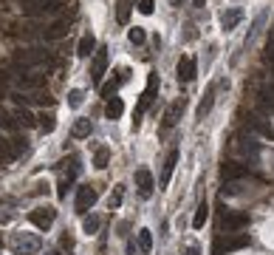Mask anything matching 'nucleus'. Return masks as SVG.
Segmentation results:
<instances>
[{"label": "nucleus", "instance_id": "obj_36", "mask_svg": "<svg viewBox=\"0 0 274 255\" xmlns=\"http://www.w3.org/2000/svg\"><path fill=\"white\" fill-rule=\"evenodd\" d=\"M116 88H119V82H108V85H102V96H108V99H110V96H113L116 94Z\"/></svg>", "mask_w": 274, "mask_h": 255}, {"label": "nucleus", "instance_id": "obj_35", "mask_svg": "<svg viewBox=\"0 0 274 255\" xmlns=\"http://www.w3.org/2000/svg\"><path fill=\"white\" fill-rule=\"evenodd\" d=\"M266 60H269V65H272V74H274V34L269 37V48H266Z\"/></svg>", "mask_w": 274, "mask_h": 255}, {"label": "nucleus", "instance_id": "obj_18", "mask_svg": "<svg viewBox=\"0 0 274 255\" xmlns=\"http://www.w3.org/2000/svg\"><path fill=\"white\" fill-rule=\"evenodd\" d=\"M212 102H215V88H209V91L204 94V99L198 105V119H204V116L212 111Z\"/></svg>", "mask_w": 274, "mask_h": 255}, {"label": "nucleus", "instance_id": "obj_27", "mask_svg": "<svg viewBox=\"0 0 274 255\" xmlns=\"http://www.w3.org/2000/svg\"><path fill=\"white\" fill-rule=\"evenodd\" d=\"M108 162H110V151H108V148H99V151H96V156H93V164H96L99 170H105V167H108Z\"/></svg>", "mask_w": 274, "mask_h": 255}, {"label": "nucleus", "instance_id": "obj_26", "mask_svg": "<svg viewBox=\"0 0 274 255\" xmlns=\"http://www.w3.org/2000/svg\"><path fill=\"white\" fill-rule=\"evenodd\" d=\"M40 128H43L46 133H51V130L57 128V116L51 114V111H48V114H40Z\"/></svg>", "mask_w": 274, "mask_h": 255}, {"label": "nucleus", "instance_id": "obj_11", "mask_svg": "<svg viewBox=\"0 0 274 255\" xmlns=\"http://www.w3.org/2000/svg\"><path fill=\"white\" fill-rule=\"evenodd\" d=\"M240 247H249V235H235V238H220V241L215 244L218 253H223V250H240Z\"/></svg>", "mask_w": 274, "mask_h": 255}, {"label": "nucleus", "instance_id": "obj_28", "mask_svg": "<svg viewBox=\"0 0 274 255\" xmlns=\"http://www.w3.org/2000/svg\"><path fill=\"white\" fill-rule=\"evenodd\" d=\"M127 37H130V43H133V46H141V43H144V40H147V34H144V29H130V32H127Z\"/></svg>", "mask_w": 274, "mask_h": 255}, {"label": "nucleus", "instance_id": "obj_20", "mask_svg": "<svg viewBox=\"0 0 274 255\" xmlns=\"http://www.w3.org/2000/svg\"><path fill=\"white\" fill-rule=\"evenodd\" d=\"M93 48H96V40H93L91 34H85V37L80 40V46H77V54H80V57H91Z\"/></svg>", "mask_w": 274, "mask_h": 255}, {"label": "nucleus", "instance_id": "obj_24", "mask_svg": "<svg viewBox=\"0 0 274 255\" xmlns=\"http://www.w3.org/2000/svg\"><path fill=\"white\" fill-rule=\"evenodd\" d=\"M138 250L144 255L153 250V235H150V230H138Z\"/></svg>", "mask_w": 274, "mask_h": 255}, {"label": "nucleus", "instance_id": "obj_16", "mask_svg": "<svg viewBox=\"0 0 274 255\" xmlns=\"http://www.w3.org/2000/svg\"><path fill=\"white\" fill-rule=\"evenodd\" d=\"M122 114H125V102H122L119 96H110L108 105H105V116H108V119H119Z\"/></svg>", "mask_w": 274, "mask_h": 255}, {"label": "nucleus", "instance_id": "obj_33", "mask_svg": "<svg viewBox=\"0 0 274 255\" xmlns=\"http://www.w3.org/2000/svg\"><path fill=\"white\" fill-rule=\"evenodd\" d=\"M82 99H85V94H82V91H71L68 94V105H71V108H80Z\"/></svg>", "mask_w": 274, "mask_h": 255}, {"label": "nucleus", "instance_id": "obj_4", "mask_svg": "<svg viewBox=\"0 0 274 255\" xmlns=\"http://www.w3.org/2000/svg\"><path fill=\"white\" fill-rule=\"evenodd\" d=\"M93 201H96V190L91 185H82L80 193H77V213L80 216H88V210L93 207Z\"/></svg>", "mask_w": 274, "mask_h": 255}, {"label": "nucleus", "instance_id": "obj_1", "mask_svg": "<svg viewBox=\"0 0 274 255\" xmlns=\"http://www.w3.org/2000/svg\"><path fill=\"white\" fill-rule=\"evenodd\" d=\"M12 250L17 255H34V253H40V238H34V235H26V232H14L12 235Z\"/></svg>", "mask_w": 274, "mask_h": 255}, {"label": "nucleus", "instance_id": "obj_44", "mask_svg": "<svg viewBox=\"0 0 274 255\" xmlns=\"http://www.w3.org/2000/svg\"><path fill=\"white\" fill-rule=\"evenodd\" d=\"M0 247H3V238H0Z\"/></svg>", "mask_w": 274, "mask_h": 255}, {"label": "nucleus", "instance_id": "obj_22", "mask_svg": "<svg viewBox=\"0 0 274 255\" xmlns=\"http://www.w3.org/2000/svg\"><path fill=\"white\" fill-rule=\"evenodd\" d=\"M209 219V207H206V201H201L198 204V210H195V219H192V227L198 230V227H204V221Z\"/></svg>", "mask_w": 274, "mask_h": 255}, {"label": "nucleus", "instance_id": "obj_38", "mask_svg": "<svg viewBox=\"0 0 274 255\" xmlns=\"http://www.w3.org/2000/svg\"><path fill=\"white\" fill-rule=\"evenodd\" d=\"M0 125H3V128H9V130H12V128H14V122H12V116L6 114V111H0Z\"/></svg>", "mask_w": 274, "mask_h": 255}, {"label": "nucleus", "instance_id": "obj_17", "mask_svg": "<svg viewBox=\"0 0 274 255\" xmlns=\"http://www.w3.org/2000/svg\"><path fill=\"white\" fill-rule=\"evenodd\" d=\"M133 3H136V0H119V3H116V20H119L122 26H125L127 20H130V12H133Z\"/></svg>", "mask_w": 274, "mask_h": 255}, {"label": "nucleus", "instance_id": "obj_23", "mask_svg": "<svg viewBox=\"0 0 274 255\" xmlns=\"http://www.w3.org/2000/svg\"><path fill=\"white\" fill-rule=\"evenodd\" d=\"M99 224H102L99 216H85V219H82V230L88 232V235H93V232L99 230Z\"/></svg>", "mask_w": 274, "mask_h": 255}, {"label": "nucleus", "instance_id": "obj_21", "mask_svg": "<svg viewBox=\"0 0 274 255\" xmlns=\"http://www.w3.org/2000/svg\"><path fill=\"white\" fill-rule=\"evenodd\" d=\"M220 176H223V179H240V176H246V167H238V164H223V167H220Z\"/></svg>", "mask_w": 274, "mask_h": 255}, {"label": "nucleus", "instance_id": "obj_41", "mask_svg": "<svg viewBox=\"0 0 274 255\" xmlns=\"http://www.w3.org/2000/svg\"><path fill=\"white\" fill-rule=\"evenodd\" d=\"M127 255H136V244H133V241L127 244Z\"/></svg>", "mask_w": 274, "mask_h": 255}, {"label": "nucleus", "instance_id": "obj_29", "mask_svg": "<svg viewBox=\"0 0 274 255\" xmlns=\"http://www.w3.org/2000/svg\"><path fill=\"white\" fill-rule=\"evenodd\" d=\"M122 198H125V187L116 185L113 193H110V207H119V204H122Z\"/></svg>", "mask_w": 274, "mask_h": 255}, {"label": "nucleus", "instance_id": "obj_13", "mask_svg": "<svg viewBox=\"0 0 274 255\" xmlns=\"http://www.w3.org/2000/svg\"><path fill=\"white\" fill-rule=\"evenodd\" d=\"M175 164H178V151L172 148V151L167 153V162H164V170H161V187H167V185H170V179H172V170H175Z\"/></svg>", "mask_w": 274, "mask_h": 255}, {"label": "nucleus", "instance_id": "obj_40", "mask_svg": "<svg viewBox=\"0 0 274 255\" xmlns=\"http://www.w3.org/2000/svg\"><path fill=\"white\" fill-rule=\"evenodd\" d=\"M184 255H201V250H198V247H195V244H190V247H187V250H184Z\"/></svg>", "mask_w": 274, "mask_h": 255}, {"label": "nucleus", "instance_id": "obj_10", "mask_svg": "<svg viewBox=\"0 0 274 255\" xmlns=\"http://www.w3.org/2000/svg\"><path fill=\"white\" fill-rule=\"evenodd\" d=\"M246 224H249V216H246V213H226V216H223V230H243V227H246Z\"/></svg>", "mask_w": 274, "mask_h": 255}, {"label": "nucleus", "instance_id": "obj_9", "mask_svg": "<svg viewBox=\"0 0 274 255\" xmlns=\"http://www.w3.org/2000/svg\"><path fill=\"white\" fill-rule=\"evenodd\" d=\"M184 105H187V102H184V96H181L178 102H172L170 108H167V114H164V122H161V130H170V128L178 122V116H181Z\"/></svg>", "mask_w": 274, "mask_h": 255}, {"label": "nucleus", "instance_id": "obj_43", "mask_svg": "<svg viewBox=\"0 0 274 255\" xmlns=\"http://www.w3.org/2000/svg\"><path fill=\"white\" fill-rule=\"evenodd\" d=\"M170 3H172V6H181V0H170Z\"/></svg>", "mask_w": 274, "mask_h": 255}, {"label": "nucleus", "instance_id": "obj_6", "mask_svg": "<svg viewBox=\"0 0 274 255\" xmlns=\"http://www.w3.org/2000/svg\"><path fill=\"white\" fill-rule=\"evenodd\" d=\"M105 68H108V48H99L96 57H93V65H91V80L99 85L105 77Z\"/></svg>", "mask_w": 274, "mask_h": 255}, {"label": "nucleus", "instance_id": "obj_25", "mask_svg": "<svg viewBox=\"0 0 274 255\" xmlns=\"http://www.w3.org/2000/svg\"><path fill=\"white\" fill-rule=\"evenodd\" d=\"M14 119H17V125H23V128L34 125V114H31V111H26V108H20V111L14 114Z\"/></svg>", "mask_w": 274, "mask_h": 255}, {"label": "nucleus", "instance_id": "obj_2", "mask_svg": "<svg viewBox=\"0 0 274 255\" xmlns=\"http://www.w3.org/2000/svg\"><path fill=\"white\" fill-rule=\"evenodd\" d=\"M156 88H159V74H150V77H147V88H144L141 99H138V108H136V119H133L136 125H138V119H141V114H144L150 105H153V99H156Z\"/></svg>", "mask_w": 274, "mask_h": 255}, {"label": "nucleus", "instance_id": "obj_15", "mask_svg": "<svg viewBox=\"0 0 274 255\" xmlns=\"http://www.w3.org/2000/svg\"><path fill=\"white\" fill-rule=\"evenodd\" d=\"M68 32H71L68 23H65V20H57V23H51L46 32H43V37H46V40H59V37L68 34Z\"/></svg>", "mask_w": 274, "mask_h": 255}, {"label": "nucleus", "instance_id": "obj_32", "mask_svg": "<svg viewBox=\"0 0 274 255\" xmlns=\"http://www.w3.org/2000/svg\"><path fill=\"white\" fill-rule=\"evenodd\" d=\"M59 247H62V250H68V253L74 250V235H71L68 230H65L62 235H59Z\"/></svg>", "mask_w": 274, "mask_h": 255}, {"label": "nucleus", "instance_id": "obj_30", "mask_svg": "<svg viewBox=\"0 0 274 255\" xmlns=\"http://www.w3.org/2000/svg\"><path fill=\"white\" fill-rule=\"evenodd\" d=\"M12 156H14V153H12V145H9L6 139H0V162H9Z\"/></svg>", "mask_w": 274, "mask_h": 255}, {"label": "nucleus", "instance_id": "obj_7", "mask_svg": "<svg viewBox=\"0 0 274 255\" xmlns=\"http://www.w3.org/2000/svg\"><path fill=\"white\" fill-rule=\"evenodd\" d=\"M178 80L181 82H192L195 80V74H198V65H195V60L192 57H181L178 60Z\"/></svg>", "mask_w": 274, "mask_h": 255}, {"label": "nucleus", "instance_id": "obj_12", "mask_svg": "<svg viewBox=\"0 0 274 255\" xmlns=\"http://www.w3.org/2000/svg\"><path fill=\"white\" fill-rule=\"evenodd\" d=\"M136 187L144 198L153 196V173L150 170H136Z\"/></svg>", "mask_w": 274, "mask_h": 255}, {"label": "nucleus", "instance_id": "obj_37", "mask_svg": "<svg viewBox=\"0 0 274 255\" xmlns=\"http://www.w3.org/2000/svg\"><path fill=\"white\" fill-rule=\"evenodd\" d=\"M26 151H28V142H26V139H14L12 153H26Z\"/></svg>", "mask_w": 274, "mask_h": 255}, {"label": "nucleus", "instance_id": "obj_34", "mask_svg": "<svg viewBox=\"0 0 274 255\" xmlns=\"http://www.w3.org/2000/svg\"><path fill=\"white\" fill-rule=\"evenodd\" d=\"M156 9V0H138V12L141 14H153Z\"/></svg>", "mask_w": 274, "mask_h": 255}, {"label": "nucleus", "instance_id": "obj_19", "mask_svg": "<svg viewBox=\"0 0 274 255\" xmlns=\"http://www.w3.org/2000/svg\"><path fill=\"white\" fill-rule=\"evenodd\" d=\"M71 133H74L77 139L91 136V119H77V122H74V128H71Z\"/></svg>", "mask_w": 274, "mask_h": 255}, {"label": "nucleus", "instance_id": "obj_42", "mask_svg": "<svg viewBox=\"0 0 274 255\" xmlns=\"http://www.w3.org/2000/svg\"><path fill=\"white\" fill-rule=\"evenodd\" d=\"M195 6H198V9H201V6H206V0H195Z\"/></svg>", "mask_w": 274, "mask_h": 255}, {"label": "nucleus", "instance_id": "obj_14", "mask_svg": "<svg viewBox=\"0 0 274 255\" xmlns=\"http://www.w3.org/2000/svg\"><path fill=\"white\" fill-rule=\"evenodd\" d=\"M240 20H243V12H240V9H229V12L220 14V26H223V32H232Z\"/></svg>", "mask_w": 274, "mask_h": 255}, {"label": "nucleus", "instance_id": "obj_8", "mask_svg": "<svg viewBox=\"0 0 274 255\" xmlns=\"http://www.w3.org/2000/svg\"><path fill=\"white\" fill-rule=\"evenodd\" d=\"M14 82H17V88H43L46 85V77L43 74H17L14 77Z\"/></svg>", "mask_w": 274, "mask_h": 255}, {"label": "nucleus", "instance_id": "obj_3", "mask_svg": "<svg viewBox=\"0 0 274 255\" xmlns=\"http://www.w3.org/2000/svg\"><path fill=\"white\" fill-rule=\"evenodd\" d=\"M54 219H57V210L54 207H37V210H31L28 213V221L34 224L37 230H51V224H54Z\"/></svg>", "mask_w": 274, "mask_h": 255}, {"label": "nucleus", "instance_id": "obj_31", "mask_svg": "<svg viewBox=\"0 0 274 255\" xmlns=\"http://www.w3.org/2000/svg\"><path fill=\"white\" fill-rule=\"evenodd\" d=\"M28 99H34V102H40V105H51L54 99H51V94L48 91H37V94H31Z\"/></svg>", "mask_w": 274, "mask_h": 255}, {"label": "nucleus", "instance_id": "obj_39", "mask_svg": "<svg viewBox=\"0 0 274 255\" xmlns=\"http://www.w3.org/2000/svg\"><path fill=\"white\" fill-rule=\"evenodd\" d=\"M65 187H68V179H65V182H59V190H57V196H59V198H65V193H68Z\"/></svg>", "mask_w": 274, "mask_h": 255}, {"label": "nucleus", "instance_id": "obj_5", "mask_svg": "<svg viewBox=\"0 0 274 255\" xmlns=\"http://www.w3.org/2000/svg\"><path fill=\"white\" fill-rule=\"evenodd\" d=\"M17 60H20L23 65H46V63H51V54L43 51V48H28V51H23Z\"/></svg>", "mask_w": 274, "mask_h": 255}]
</instances>
